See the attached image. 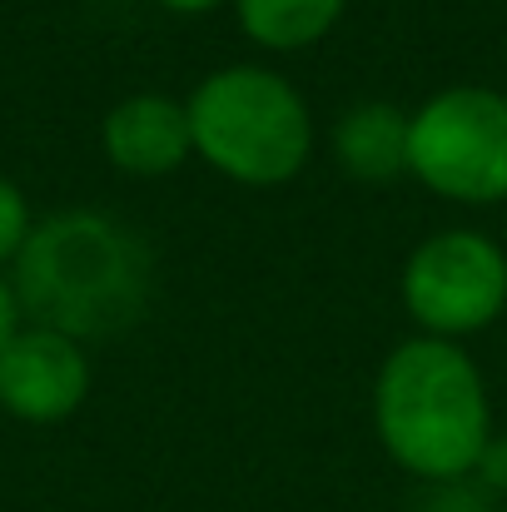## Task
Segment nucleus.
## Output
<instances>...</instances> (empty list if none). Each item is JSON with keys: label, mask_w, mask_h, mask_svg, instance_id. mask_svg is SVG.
Wrapping results in <instances>:
<instances>
[{"label": "nucleus", "mask_w": 507, "mask_h": 512, "mask_svg": "<svg viewBox=\"0 0 507 512\" xmlns=\"http://www.w3.org/2000/svg\"><path fill=\"white\" fill-rule=\"evenodd\" d=\"M10 289L35 329L75 343L115 339L150 309L155 259L130 224L100 209H60L30 229L10 264Z\"/></svg>", "instance_id": "f257e3e1"}, {"label": "nucleus", "mask_w": 507, "mask_h": 512, "mask_svg": "<svg viewBox=\"0 0 507 512\" xmlns=\"http://www.w3.org/2000/svg\"><path fill=\"white\" fill-rule=\"evenodd\" d=\"M373 428L398 468L428 483L478 473L493 408L478 363L448 339L398 343L373 378Z\"/></svg>", "instance_id": "f03ea898"}, {"label": "nucleus", "mask_w": 507, "mask_h": 512, "mask_svg": "<svg viewBox=\"0 0 507 512\" xmlns=\"http://www.w3.org/2000/svg\"><path fill=\"white\" fill-rule=\"evenodd\" d=\"M194 155L234 184H289L314 155V120L304 95L264 65H224L189 95Z\"/></svg>", "instance_id": "7ed1b4c3"}, {"label": "nucleus", "mask_w": 507, "mask_h": 512, "mask_svg": "<svg viewBox=\"0 0 507 512\" xmlns=\"http://www.w3.org/2000/svg\"><path fill=\"white\" fill-rule=\"evenodd\" d=\"M408 174L458 204L507 199V95L488 85L438 90L413 115Z\"/></svg>", "instance_id": "20e7f679"}, {"label": "nucleus", "mask_w": 507, "mask_h": 512, "mask_svg": "<svg viewBox=\"0 0 507 512\" xmlns=\"http://www.w3.org/2000/svg\"><path fill=\"white\" fill-rule=\"evenodd\" d=\"M403 309L423 339H468L507 309V254L478 229H443L403 264Z\"/></svg>", "instance_id": "39448f33"}, {"label": "nucleus", "mask_w": 507, "mask_h": 512, "mask_svg": "<svg viewBox=\"0 0 507 512\" xmlns=\"http://www.w3.org/2000/svg\"><path fill=\"white\" fill-rule=\"evenodd\" d=\"M90 393L85 348L55 329L20 324V334L0 348V408L20 423H65L80 413Z\"/></svg>", "instance_id": "423d86ee"}, {"label": "nucleus", "mask_w": 507, "mask_h": 512, "mask_svg": "<svg viewBox=\"0 0 507 512\" xmlns=\"http://www.w3.org/2000/svg\"><path fill=\"white\" fill-rule=\"evenodd\" d=\"M100 145H105V160L120 174H135V179L174 174L194 155L189 110L179 100H169V95H150V90L130 95L105 115Z\"/></svg>", "instance_id": "0eeeda50"}, {"label": "nucleus", "mask_w": 507, "mask_h": 512, "mask_svg": "<svg viewBox=\"0 0 507 512\" xmlns=\"http://www.w3.org/2000/svg\"><path fill=\"white\" fill-rule=\"evenodd\" d=\"M408 130H413V115H403L398 105H378V100L338 115L334 155L343 174L363 184H388L408 174Z\"/></svg>", "instance_id": "6e6552de"}, {"label": "nucleus", "mask_w": 507, "mask_h": 512, "mask_svg": "<svg viewBox=\"0 0 507 512\" xmlns=\"http://www.w3.org/2000/svg\"><path fill=\"white\" fill-rule=\"evenodd\" d=\"M348 0H234L239 25L264 50H304L338 25Z\"/></svg>", "instance_id": "1a4fd4ad"}, {"label": "nucleus", "mask_w": 507, "mask_h": 512, "mask_svg": "<svg viewBox=\"0 0 507 512\" xmlns=\"http://www.w3.org/2000/svg\"><path fill=\"white\" fill-rule=\"evenodd\" d=\"M30 229H35V219H30V204H25L20 184H10L0 174V264H15V254L25 249Z\"/></svg>", "instance_id": "9d476101"}, {"label": "nucleus", "mask_w": 507, "mask_h": 512, "mask_svg": "<svg viewBox=\"0 0 507 512\" xmlns=\"http://www.w3.org/2000/svg\"><path fill=\"white\" fill-rule=\"evenodd\" d=\"M478 478L488 483V488H507V443H488V453H483V463H478Z\"/></svg>", "instance_id": "9b49d317"}, {"label": "nucleus", "mask_w": 507, "mask_h": 512, "mask_svg": "<svg viewBox=\"0 0 507 512\" xmlns=\"http://www.w3.org/2000/svg\"><path fill=\"white\" fill-rule=\"evenodd\" d=\"M20 334V304H15V289L10 279H0V348Z\"/></svg>", "instance_id": "f8f14e48"}, {"label": "nucleus", "mask_w": 507, "mask_h": 512, "mask_svg": "<svg viewBox=\"0 0 507 512\" xmlns=\"http://www.w3.org/2000/svg\"><path fill=\"white\" fill-rule=\"evenodd\" d=\"M165 10L174 15H209V10H219V5H229V0H160Z\"/></svg>", "instance_id": "ddd939ff"}]
</instances>
